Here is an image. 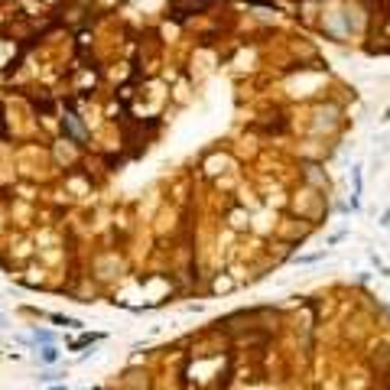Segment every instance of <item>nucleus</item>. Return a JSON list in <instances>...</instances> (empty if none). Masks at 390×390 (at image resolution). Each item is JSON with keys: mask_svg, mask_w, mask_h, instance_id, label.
Returning <instances> with one entry per match:
<instances>
[{"mask_svg": "<svg viewBox=\"0 0 390 390\" xmlns=\"http://www.w3.org/2000/svg\"><path fill=\"white\" fill-rule=\"evenodd\" d=\"M39 361H42V364H56V361H59V351L52 348V345H42V348H39Z\"/></svg>", "mask_w": 390, "mask_h": 390, "instance_id": "1", "label": "nucleus"}, {"mask_svg": "<svg viewBox=\"0 0 390 390\" xmlns=\"http://www.w3.org/2000/svg\"><path fill=\"white\" fill-rule=\"evenodd\" d=\"M33 342H42V345H52V342H56V335H52V332H46V329H36V332H33Z\"/></svg>", "mask_w": 390, "mask_h": 390, "instance_id": "2", "label": "nucleus"}, {"mask_svg": "<svg viewBox=\"0 0 390 390\" xmlns=\"http://www.w3.org/2000/svg\"><path fill=\"white\" fill-rule=\"evenodd\" d=\"M52 322H56V325H68V329H82V322H75V319H65V315H52Z\"/></svg>", "mask_w": 390, "mask_h": 390, "instance_id": "3", "label": "nucleus"}, {"mask_svg": "<svg viewBox=\"0 0 390 390\" xmlns=\"http://www.w3.org/2000/svg\"><path fill=\"white\" fill-rule=\"evenodd\" d=\"M0 325H4V312H0Z\"/></svg>", "mask_w": 390, "mask_h": 390, "instance_id": "4", "label": "nucleus"}]
</instances>
